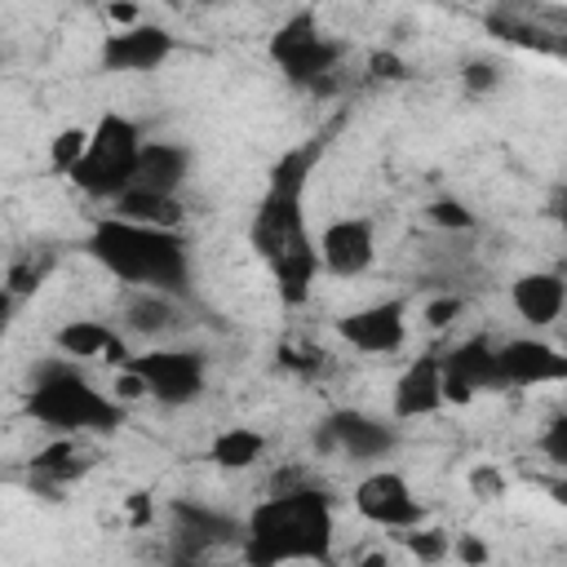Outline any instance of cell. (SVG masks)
<instances>
[{
  "instance_id": "3957f363",
  "label": "cell",
  "mask_w": 567,
  "mask_h": 567,
  "mask_svg": "<svg viewBox=\"0 0 567 567\" xmlns=\"http://www.w3.org/2000/svg\"><path fill=\"white\" fill-rule=\"evenodd\" d=\"M239 549L252 567L323 563L332 554V501L310 483L270 487L244 518Z\"/></svg>"
},
{
  "instance_id": "ffe728a7",
  "label": "cell",
  "mask_w": 567,
  "mask_h": 567,
  "mask_svg": "<svg viewBox=\"0 0 567 567\" xmlns=\"http://www.w3.org/2000/svg\"><path fill=\"white\" fill-rule=\"evenodd\" d=\"M97 465L93 447L80 443V434H53L35 456H31V478L40 487H66V483H80L89 470Z\"/></svg>"
},
{
  "instance_id": "9c48e42d",
  "label": "cell",
  "mask_w": 567,
  "mask_h": 567,
  "mask_svg": "<svg viewBox=\"0 0 567 567\" xmlns=\"http://www.w3.org/2000/svg\"><path fill=\"white\" fill-rule=\"evenodd\" d=\"M439 377H443V403H474L487 390H505L496 372V341L492 337H465L452 350L439 354Z\"/></svg>"
},
{
  "instance_id": "277c9868",
  "label": "cell",
  "mask_w": 567,
  "mask_h": 567,
  "mask_svg": "<svg viewBox=\"0 0 567 567\" xmlns=\"http://www.w3.org/2000/svg\"><path fill=\"white\" fill-rule=\"evenodd\" d=\"M22 408L49 434H115L124 425V403L111 390H97L66 354H53L31 372Z\"/></svg>"
},
{
  "instance_id": "7c38bea8",
  "label": "cell",
  "mask_w": 567,
  "mask_h": 567,
  "mask_svg": "<svg viewBox=\"0 0 567 567\" xmlns=\"http://www.w3.org/2000/svg\"><path fill=\"white\" fill-rule=\"evenodd\" d=\"M337 337L359 354H399L408 341V306L399 297L359 306L337 319Z\"/></svg>"
},
{
  "instance_id": "30bf717a",
  "label": "cell",
  "mask_w": 567,
  "mask_h": 567,
  "mask_svg": "<svg viewBox=\"0 0 567 567\" xmlns=\"http://www.w3.org/2000/svg\"><path fill=\"white\" fill-rule=\"evenodd\" d=\"M315 252H319V270L332 275V279H359L372 270L377 261V226L368 217H332L319 239H315Z\"/></svg>"
},
{
  "instance_id": "2e32d148",
  "label": "cell",
  "mask_w": 567,
  "mask_h": 567,
  "mask_svg": "<svg viewBox=\"0 0 567 567\" xmlns=\"http://www.w3.org/2000/svg\"><path fill=\"white\" fill-rule=\"evenodd\" d=\"M443 403V377H439V354H416L390 385V416L394 421H421L434 416Z\"/></svg>"
},
{
  "instance_id": "6da1fadb",
  "label": "cell",
  "mask_w": 567,
  "mask_h": 567,
  "mask_svg": "<svg viewBox=\"0 0 567 567\" xmlns=\"http://www.w3.org/2000/svg\"><path fill=\"white\" fill-rule=\"evenodd\" d=\"M315 155H319V142L284 151V159H275L266 190L257 199V213L248 221V244L266 261L284 306H306L315 292V279L323 275L310 226H306V186L315 173Z\"/></svg>"
},
{
  "instance_id": "4dcf8cb0",
  "label": "cell",
  "mask_w": 567,
  "mask_h": 567,
  "mask_svg": "<svg viewBox=\"0 0 567 567\" xmlns=\"http://www.w3.org/2000/svg\"><path fill=\"white\" fill-rule=\"evenodd\" d=\"M461 310H465L461 297H430L425 301V323L430 328H447L452 319H461Z\"/></svg>"
},
{
  "instance_id": "7402d4cb",
  "label": "cell",
  "mask_w": 567,
  "mask_h": 567,
  "mask_svg": "<svg viewBox=\"0 0 567 567\" xmlns=\"http://www.w3.org/2000/svg\"><path fill=\"white\" fill-rule=\"evenodd\" d=\"M182 323V306L168 292H151V288H133L124 301V328L142 332V337H159L168 328Z\"/></svg>"
},
{
  "instance_id": "83f0119b",
  "label": "cell",
  "mask_w": 567,
  "mask_h": 567,
  "mask_svg": "<svg viewBox=\"0 0 567 567\" xmlns=\"http://www.w3.org/2000/svg\"><path fill=\"white\" fill-rule=\"evenodd\" d=\"M403 536H408V554H412V558H425V563H434V558H443V554L452 549L447 532H421V527H408Z\"/></svg>"
},
{
  "instance_id": "603a6c76",
  "label": "cell",
  "mask_w": 567,
  "mask_h": 567,
  "mask_svg": "<svg viewBox=\"0 0 567 567\" xmlns=\"http://www.w3.org/2000/svg\"><path fill=\"white\" fill-rule=\"evenodd\" d=\"M261 456H266V434L252 430V425H226L208 443V461L217 470H230V474L235 470H252Z\"/></svg>"
},
{
  "instance_id": "cb8c5ba5",
  "label": "cell",
  "mask_w": 567,
  "mask_h": 567,
  "mask_svg": "<svg viewBox=\"0 0 567 567\" xmlns=\"http://www.w3.org/2000/svg\"><path fill=\"white\" fill-rule=\"evenodd\" d=\"M49 270H53V257H49V252H22V257L9 261V270H4V288L22 301V297H31V292L49 279Z\"/></svg>"
},
{
  "instance_id": "7a4b0ae2",
  "label": "cell",
  "mask_w": 567,
  "mask_h": 567,
  "mask_svg": "<svg viewBox=\"0 0 567 567\" xmlns=\"http://www.w3.org/2000/svg\"><path fill=\"white\" fill-rule=\"evenodd\" d=\"M84 252L124 288H151V292H168L177 301L190 297L195 266H190V244L182 230L106 213L89 226Z\"/></svg>"
},
{
  "instance_id": "e575fe53",
  "label": "cell",
  "mask_w": 567,
  "mask_h": 567,
  "mask_svg": "<svg viewBox=\"0 0 567 567\" xmlns=\"http://www.w3.org/2000/svg\"><path fill=\"white\" fill-rule=\"evenodd\" d=\"M106 13H111V18L120 22V27H128V22H137V18H142L133 0H115V4H106Z\"/></svg>"
},
{
  "instance_id": "4fadbf2b",
  "label": "cell",
  "mask_w": 567,
  "mask_h": 567,
  "mask_svg": "<svg viewBox=\"0 0 567 567\" xmlns=\"http://www.w3.org/2000/svg\"><path fill=\"white\" fill-rule=\"evenodd\" d=\"M496 372H501V385H514V390L558 385L567 381V354L545 337H509L496 346Z\"/></svg>"
},
{
  "instance_id": "d590c367",
  "label": "cell",
  "mask_w": 567,
  "mask_h": 567,
  "mask_svg": "<svg viewBox=\"0 0 567 567\" xmlns=\"http://www.w3.org/2000/svg\"><path fill=\"white\" fill-rule=\"evenodd\" d=\"M372 66H377V75H390V80H399V75H403V62H399L394 53H377V58H372Z\"/></svg>"
},
{
  "instance_id": "44dd1931",
  "label": "cell",
  "mask_w": 567,
  "mask_h": 567,
  "mask_svg": "<svg viewBox=\"0 0 567 567\" xmlns=\"http://www.w3.org/2000/svg\"><path fill=\"white\" fill-rule=\"evenodd\" d=\"M111 213L128 217V221H146V226H168V230H182V221H186L182 195H159V190H142V186H128L120 199H111Z\"/></svg>"
},
{
  "instance_id": "ba28073f",
  "label": "cell",
  "mask_w": 567,
  "mask_h": 567,
  "mask_svg": "<svg viewBox=\"0 0 567 567\" xmlns=\"http://www.w3.org/2000/svg\"><path fill=\"white\" fill-rule=\"evenodd\" d=\"M354 514L385 532H408L425 523V505L399 470H368L354 483Z\"/></svg>"
},
{
  "instance_id": "52a82bcc",
  "label": "cell",
  "mask_w": 567,
  "mask_h": 567,
  "mask_svg": "<svg viewBox=\"0 0 567 567\" xmlns=\"http://www.w3.org/2000/svg\"><path fill=\"white\" fill-rule=\"evenodd\" d=\"M120 368H128L146 385V399H155L164 408L195 403L204 394V381H208L204 354L186 350V346H155V350H142V354H128Z\"/></svg>"
},
{
  "instance_id": "8d00e7d4",
  "label": "cell",
  "mask_w": 567,
  "mask_h": 567,
  "mask_svg": "<svg viewBox=\"0 0 567 567\" xmlns=\"http://www.w3.org/2000/svg\"><path fill=\"white\" fill-rule=\"evenodd\" d=\"M4 328H9V319H0V337H4Z\"/></svg>"
},
{
  "instance_id": "d6986e66",
  "label": "cell",
  "mask_w": 567,
  "mask_h": 567,
  "mask_svg": "<svg viewBox=\"0 0 567 567\" xmlns=\"http://www.w3.org/2000/svg\"><path fill=\"white\" fill-rule=\"evenodd\" d=\"M509 306L527 328H549L567 306V279L558 270H527L509 284Z\"/></svg>"
},
{
  "instance_id": "8fae6325",
  "label": "cell",
  "mask_w": 567,
  "mask_h": 567,
  "mask_svg": "<svg viewBox=\"0 0 567 567\" xmlns=\"http://www.w3.org/2000/svg\"><path fill=\"white\" fill-rule=\"evenodd\" d=\"M177 40L168 27L159 22H128V27H115L106 40H102V66L106 71H120V75H146V71H159L168 58H173Z\"/></svg>"
},
{
  "instance_id": "f546056e",
  "label": "cell",
  "mask_w": 567,
  "mask_h": 567,
  "mask_svg": "<svg viewBox=\"0 0 567 567\" xmlns=\"http://www.w3.org/2000/svg\"><path fill=\"white\" fill-rule=\"evenodd\" d=\"M279 363L284 368H292V372H301V377H315L319 368H323V350H297V346H279Z\"/></svg>"
},
{
  "instance_id": "d6a6232c",
  "label": "cell",
  "mask_w": 567,
  "mask_h": 567,
  "mask_svg": "<svg viewBox=\"0 0 567 567\" xmlns=\"http://www.w3.org/2000/svg\"><path fill=\"white\" fill-rule=\"evenodd\" d=\"M128 518H133V527H146L151 523V496L146 492H133L128 496Z\"/></svg>"
},
{
  "instance_id": "4316f807",
  "label": "cell",
  "mask_w": 567,
  "mask_h": 567,
  "mask_svg": "<svg viewBox=\"0 0 567 567\" xmlns=\"http://www.w3.org/2000/svg\"><path fill=\"white\" fill-rule=\"evenodd\" d=\"M465 483H470V492H474L478 501H501V496H505V474L496 470V461H478V465H470Z\"/></svg>"
},
{
  "instance_id": "f35d334b",
  "label": "cell",
  "mask_w": 567,
  "mask_h": 567,
  "mask_svg": "<svg viewBox=\"0 0 567 567\" xmlns=\"http://www.w3.org/2000/svg\"><path fill=\"white\" fill-rule=\"evenodd\" d=\"M208 4H213V0H208Z\"/></svg>"
},
{
  "instance_id": "5b68a950",
  "label": "cell",
  "mask_w": 567,
  "mask_h": 567,
  "mask_svg": "<svg viewBox=\"0 0 567 567\" xmlns=\"http://www.w3.org/2000/svg\"><path fill=\"white\" fill-rule=\"evenodd\" d=\"M142 124L120 115V111H106L97 115V124L89 128V142H84V155L80 164L66 173L75 190H84L89 199H120L128 186H133V164H137V151H142Z\"/></svg>"
},
{
  "instance_id": "e0dca14e",
  "label": "cell",
  "mask_w": 567,
  "mask_h": 567,
  "mask_svg": "<svg viewBox=\"0 0 567 567\" xmlns=\"http://www.w3.org/2000/svg\"><path fill=\"white\" fill-rule=\"evenodd\" d=\"M190 177V146L168 142V137H142L137 164H133V186L159 190V195H182Z\"/></svg>"
},
{
  "instance_id": "ac0fdd59",
  "label": "cell",
  "mask_w": 567,
  "mask_h": 567,
  "mask_svg": "<svg viewBox=\"0 0 567 567\" xmlns=\"http://www.w3.org/2000/svg\"><path fill=\"white\" fill-rule=\"evenodd\" d=\"M53 350L75 359V363H124L128 359V346L120 337V328L102 323V319H66L58 332H53Z\"/></svg>"
},
{
  "instance_id": "1f68e13d",
  "label": "cell",
  "mask_w": 567,
  "mask_h": 567,
  "mask_svg": "<svg viewBox=\"0 0 567 567\" xmlns=\"http://www.w3.org/2000/svg\"><path fill=\"white\" fill-rule=\"evenodd\" d=\"M496 66L492 62H470L465 71H461V84L470 89V93H487V89H496Z\"/></svg>"
},
{
  "instance_id": "8992f818",
  "label": "cell",
  "mask_w": 567,
  "mask_h": 567,
  "mask_svg": "<svg viewBox=\"0 0 567 567\" xmlns=\"http://www.w3.org/2000/svg\"><path fill=\"white\" fill-rule=\"evenodd\" d=\"M266 53H270V62L284 71V80H292L297 89H323V84L332 80L337 62H341V44L319 31L315 9L288 13V18L270 31Z\"/></svg>"
},
{
  "instance_id": "f1b7e54d",
  "label": "cell",
  "mask_w": 567,
  "mask_h": 567,
  "mask_svg": "<svg viewBox=\"0 0 567 567\" xmlns=\"http://www.w3.org/2000/svg\"><path fill=\"white\" fill-rule=\"evenodd\" d=\"M540 452L549 456V465H567V416H554L540 434Z\"/></svg>"
},
{
  "instance_id": "836d02e7",
  "label": "cell",
  "mask_w": 567,
  "mask_h": 567,
  "mask_svg": "<svg viewBox=\"0 0 567 567\" xmlns=\"http://www.w3.org/2000/svg\"><path fill=\"white\" fill-rule=\"evenodd\" d=\"M456 558H465V563H487V549H483L474 536H461V540H456Z\"/></svg>"
},
{
  "instance_id": "5bb4252c",
  "label": "cell",
  "mask_w": 567,
  "mask_h": 567,
  "mask_svg": "<svg viewBox=\"0 0 567 567\" xmlns=\"http://www.w3.org/2000/svg\"><path fill=\"white\" fill-rule=\"evenodd\" d=\"M315 447L319 452H346L354 461H377L394 447V425L390 421H377L368 412H354V408H341V412H328L319 434H315Z\"/></svg>"
},
{
  "instance_id": "74e56055",
  "label": "cell",
  "mask_w": 567,
  "mask_h": 567,
  "mask_svg": "<svg viewBox=\"0 0 567 567\" xmlns=\"http://www.w3.org/2000/svg\"><path fill=\"white\" fill-rule=\"evenodd\" d=\"M0 66H4V53H0Z\"/></svg>"
},
{
  "instance_id": "9a60e30c",
  "label": "cell",
  "mask_w": 567,
  "mask_h": 567,
  "mask_svg": "<svg viewBox=\"0 0 567 567\" xmlns=\"http://www.w3.org/2000/svg\"><path fill=\"white\" fill-rule=\"evenodd\" d=\"M168 527H173V554L177 558H204L217 545L239 540V532H244V523H235L230 514L195 505V501H173L168 505Z\"/></svg>"
},
{
  "instance_id": "484cf974",
  "label": "cell",
  "mask_w": 567,
  "mask_h": 567,
  "mask_svg": "<svg viewBox=\"0 0 567 567\" xmlns=\"http://www.w3.org/2000/svg\"><path fill=\"white\" fill-rule=\"evenodd\" d=\"M84 142H89V128H80V124H66V128H58V133H53V142H49V168L66 177V173L80 164V155H84Z\"/></svg>"
},
{
  "instance_id": "d4e9b609",
  "label": "cell",
  "mask_w": 567,
  "mask_h": 567,
  "mask_svg": "<svg viewBox=\"0 0 567 567\" xmlns=\"http://www.w3.org/2000/svg\"><path fill=\"white\" fill-rule=\"evenodd\" d=\"M425 221H430V226H439V230H452V235H461V230H474V226H478L474 208H470L465 199H456V195H439V199H430V204H425Z\"/></svg>"
}]
</instances>
